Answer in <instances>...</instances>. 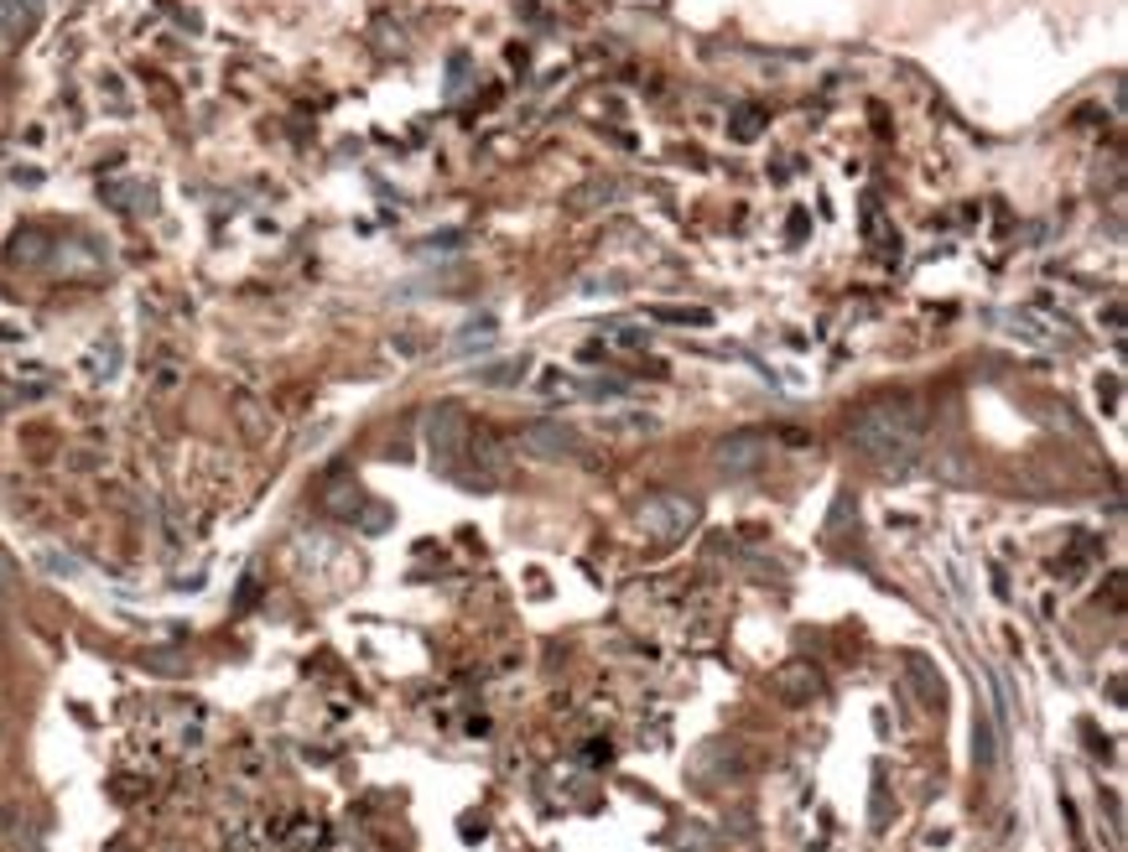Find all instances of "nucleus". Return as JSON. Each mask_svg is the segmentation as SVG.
<instances>
[{
	"instance_id": "nucleus-13",
	"label": "nucleus",
	"mask_w": 1128,
	"mask_h": 852,
	"mask_svg": "<svg viewBox=\"0 0 1128 852\" xmlns=\"http://www.w3.org/2000/svg\"><path fill=\"white\" fill-rule=\"evenodd\" d=\"M479 380H484V385H510V380H526V359H510V364H489Z\"/></svg>"
},
{
	"instance_id": "nucleus-4",
	"label": "nucleus",
	"mask_w": 1128,
	"mask_h": 852,
	"mask_svg": "<svg viewBox=\"0 0 1128 852\" xmlns=\"http://www.w3.org/2000/svg\"><path fill=\"white\" fill-rule=\"evenodd\" d=\"M463 437H468V426H463V411L458 406H437L427 416V443H432V458H437V468H443V474H453V468H458Z\"/></svg>"
},
{
	"instance_id": "nucleus-9",
	"label": "nucleus",
	"mask_w": 1128,
	"mask_h": 852,
	"mask_svg": "<svg viewBox=\"0 0 1128 852\" xmlns=\"http://www.w3.org/2000/svg\"><path fill=\"white\" fill-rule=\"evenodd\" d=\"M973 759H977V769L998 765V723H993V713H977V723H973Z\"/></svg>"
},
{
	"instance_id": "nucleus-7",
	"label": "nucleus",
	"mask_w": 1128,
	"mask_h": 852,
	"mask_svg": "<svg viewBox=\"0 0 1128 852\" xmlns=\"http://www.w3.org/2000/svg\"><path fill=\"white\" fill-rule=\"evenodd\" d=\"M42 6H48V0H0V48H6V42H21V37L32 32V21Z\"/></svg>"
},
{
	"instance_id": "nucleus-8",
	"label": "nucleus",
	"mask_w": 1128,
	"mask_h": 852,
	"mask_svg": "<svg viewBox=\"0 0 1128 852\" xmlns=\"http://www.w3.org/2000/svg\"><path fill=\"white\" fill-rule=\"evenodd\" d=\"M619 198V183H603V177H593V183H582V188H572L562 198L572 214H588V208H603V204H614Z\"/></svg>"
},
{
	"instance_id": "nucleus-15",
	"label": "nucleus",
	"mask_w": 1128,
	"mask_h": 852,
	"mask_svg": "<svg viewBox=\"0 0 1128 852\" xmlns=\"http://www.w3.org/2000/svg\"><path fill=\"white\" fill-rule=\"evenodd\" d=\"M661 318H666V323H692V328H707V323H713L707 312H661Z\"/></svg>"
},
{
	"instance_id": "nucleus-3",
	"label": "nucleus",
	"mask_w": 1128,
	"mask_h": 852,
	"mask_svg": "<svg viewBox=\"0 0 1128 852\" xmlns=\"http://www.w3.org/2000/svg\"><path fill=\"white\" fill-rule=\"evenodd\" d=\"M520 453H526V458H541V463H572V458H582V437H578V426H567V422H530V426H520Z\"/></svg>"
},
{
	"instance_id": "nucleus-6",
	"label": "nucleus",
	"mask_w": 1128,
	"mask_h": 852,
	"mask_svg": "<svg viewBox=\"0 0 1128 852\" xmlns=\"http://www.w3.org/2000/svg\"><path fill=\"white\" fill-rule=\"evenodd\" d=\"M0 837H6V848L11 852H37L42 848V827H37V817L21 801H11L6 811H0Z\"/></svg>"
},
{
	"instance_id": "nucleus-11",
	"label": "nucleus",
	"mask_w": 1128,
	"mask_h": 852,
	"mask_svg": "<svg viewBox=\"0 0 1128 852\" xmlns=\"http://www.w3.org/2000/svg\"><path fill=\"white\" fill-rule=\"evenodd\" d=\"M37 567H42V572H52V578H84V567L73 562V557H58L52 546H42V551H37Z\"/></svg>"
},
{
	"instance_id": "nucleus-2",
	"label": "nucleus",
	"mask_w": 1128,
	"mask_h": 852,
	"mask_svg": "<svg viewBox=\"0 0 1128 852\" xmlns=\"http://www.w3.org/2000/svg\"><path fill=\"white\" fill-rule=\"evenodd\" d=\"M702 520V505L686 495H645L640 499V526L655 536V541H676V536H686V530Z\"/></svg>"
},
{
	"instance_id": "nucleus-12",
	"label": "nucleus",
	"mask_w": 1128,
	"mask_h": 852,
	"mask_svg": "<svg viewBox=\"0 0 1128 852\" xmlns=\"http://www.w3.org/2000/svg\"><path fill=\"white\" fill-rule=\"evenodd\" d=\"M759 125H765V120H759V110H754V104H744V110H734V115H728V131H734L738 141H754V136H759Z\"/></svg>"
},
{
	"instance_id": "nucleus-5",
	"label": "nucleus",
	"mask_w": 1128,
	"mask_h": 852,
	"mask_svg": "<svg viewBox=\"0 0 1128 852\" xmlns=\"http://www.w3.org/2000/svg\"><path fill=\"white\" fill-rule=\"evenodd\" d=\"M765 458H769V443L759 432H734V437H723V443L713 447V463H718L723 474H754Z\"/></svg>"
},
{
	"instance_id": "nucleus-1",
	"label": "nucleus",
	"mask_w": 1128,
	"mask_h": 852,
	"mask_svg": "<svg viewBox=\"0 0 1128 852\" xmlns=\"http://www.w3.org/2000/svg\"><path fill=\"white\" fill-rule=\"evenodd\" d=\"M848 443L884 474H910L921 447V411L910 401H869L848 416Z\"/></svg>"
},
{
	"instance_id": "nucleus-14",
	"label": "nucleus",
	"mask_w": 1128,
	"mask_h": 852,
	"mask_svg": "<svg viewBox=\"0 0 1128 852\" xmlns=\"http://www.w3.org/2000/svg\"><path fill=\"white\" fill-rule=\"evenodd\" d=\"M780 692H786V697H811V692H817V676L806 682V665H790L786 676H780Z\"/></svg>"
},
{
	"instance_id": "nucleus-10",
	"label": "nucleus",
	"mask_w": 1128,
	"mask_h": 852,
	"mask_svg": "<svg viewBox=\"0 0 1128 852\" xmlns=\"http://www.w3.org/2000/svg\"><path fill=\"white\" fill-rule=\"evenodd\" d=\"M998 323H1004L1008 333H1025L1035 349H1056V328H1045L1041 318H1029V312H1004Z\"/></svg>"
}]
</instances>
